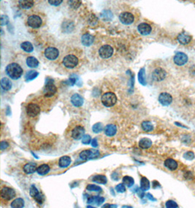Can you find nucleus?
Segmentation results:
<instances>
[{"instance_id": "obj_1", "label": "nucleus", "mask_w": 195, "mask_h": 208, "mask_svg": "<svg viewBox=\"0 0 195 208\" xmlns=\"http://www.w3.org/2000/svg\"><path fill=\"white\" fill-rule=\"evenodd\" d=\"M6 73L12 79L18 80L23 74V69L19 64L16 63H12L7 66Z\"/></svg>"}, {"instance_id": "obj_2", "label": "nucleus", "mask_w": 195, "mask_h": 208, "mask_svg": "<svg viewBox=\"0 0 195 208\" xmlns=\"http://www.w3.org/2000/svg\"><path fill=\"white\" fill-rule=\"evenodd\" d=\"M117 102V97L116 94L113 92H107L103 94L102 97V102L105 107H113Z\"/></svg>"}, {"instance_id": "obj_3", "label": "nucleus", "mask_w": 195, "mask_h": 208, "mask_svg": "<svg viewBox=\"0 0 195 208\" xmlns=\"http://www.w3.org/2000/svg\"><path fill=\"white\" fill-rule=\"evenodd\" d=\"M57 88L53 84V80H46V84L43 88V94L46 97H51L56 93Z\"/></svg>"}, {"instance_id": "obj_4", "label": "nucleus", "mask_w": 195, "mask_h": 208, "mask_svg": "<svg viewBox=\"0 0 195 208\" xmlns=\"http://www.w3.org/2000/svg\"><path fill=\"white\" fill-rule=\"evenodd\" d=\"M100 153L98 150L96 149H88L85 150L80 153V158L83 160H89L93 159L99 157Z\"/></svg>"}, {"instance_id": "obj_5", "label": "nucleus", "mask_w": 195, "mask_h": 208, "mask_svg": "<svg viewBox=\"0 0 195 208\" xmlns=\"http://www.w3.org/2000/svg\"><path fill=\"white\" fill-rule=\"evenodd\" d=\"M63 64L67 68L72 69L78 65V59L74 55H68L64 58Z\"/></svg>"}, {"instance_id": "obj_6", "label": "nucleus", "mask_w": 195, "mask_h": 208, "mask_svg": "<svg viewBox=\"0 0 195 208\" xmlns=\"http://www.w3.org/2000/svg\"><path fill=\"white\" fill-rule=\"evenodd\" d=\"M27 23L28 25L30 27L34 28V29H37V28L41 27L42 24H43V21H42V18L39 15H32L28 18Z\"/></svg>"}, {"instance_id": "obj_7", "label": "nucleus", "mask_w": 195, "mask_h": 208, "mask_svg": "<svg viewBox=\"0 0 195 208\" xmlns=\"http://www.w3.org/2000/svg\"><path fill=\"white\" fill-rule=\"evenodd\" d=\"M15 191L13 188L9 187H4L1 190V197L2 199L6 201H9L15 198Z\"/></svg>"}, {"instance_id": "obj_8", "label": "nucleus", "mask_w": 195, "mask_h": 208, "mask_svg": "<svg viewBox=\"0 0 195 208\" xmlns=\"http://www.w3.org/2000/svg\"><path fill=\"white\" fill-rule=\"evenodd\" d=\"M113 53V48L108 45H104L100 48L99 54L102 59H108Z\"/></svg>"}, {"instance_id": "obj_9", "label": "nucleus", "mask_w": 195, "mask_h": 208, "mask_svg": "<svg viewBox=\"0 0 195 208\" xmlns=\"http://www.w3.org/2000/svg\"><path fill=\"white\" fill-rule=\"evenodd\" d=\"M167 72L161 67L156 68L152 72V78L156 81H161L166 78Z\"/></svg>"}, {"instance_id": "obj_10", "label": "nucleus", "mask_w": 195, "mask_h": 208, "mask_svg": "<svg viewBox=\"0 0 195 208\" xmlns=\"http://www.w3.org/2000/svg\"><path fill=\"white\" fill-rule=\"evenodd\" d=\"M174 62L178 66H183L188 62V56L186 54L182 52H177L174 56Z\"/></svg>"}, {"instance_id": "obj_11", "label": "nucleus", "mask_w": 195, "mask_h": 208, "mask_svg": "<svg viewBox=\"0 0 195 208\" xmlns=\"http://www.w3.org/2000/svg\"><path fill=\"white\" fill-rule=\"evenodd\" d=\"M40 112V107L34 103L29 104L27 107V115L30 117H35Z\"/></svg>"}, {"instance_id": "obj_12", "label": "nucleus", "mask_w": 195, "mask_h": 208, "mask_svg": "<svg viewBox=\"0 0 195 208\" xmlns=\"http://www.w3.org/2000/svg\"><path fill=\"white\" fill-rule=\"evenodd\" d=\"M59 55V50L57 48H53V47H49L45 50V56L49 60H55L56 59L58 58Z\"/></svg>"}, {"instance_id": "obj_13", "label": "nucleus", "mask_w": 195, "mask_h": 208, "mask_svg": "<svg viewBox=\"0 0 195 208\" xmlns=\"http://www.w3.org/2000/svg\"><path fill=\"white\" fill-rule=\"evenodd\" d=\"M119 19L122 24L125 25H129L134 21V15L128 12H124L120 15Z\"/></svg>"}, {"instance_id": "obj_14", "label": "nucleus", "mask_w": 195, "mask_h": 208, "mask_svg": "<svg viewBox=\"0 0 195 208\" xmlns=\"http://www.w3.org/2000/svg\"><path fill=\"white\" fill-rule=\"evenodd\" d=\"M172 97L170 94L163 92L159 96V102L163 106H168L172 103Z\"/></svg>"}, {"instance_id": "obj_15", "label": "nucleus", "mask_w": 195, "mask_h": 208, "mask_svg": "<svg viewBox=\"0 0 195 208\" xmlns=\"http://www.w3.org/2000/svg\"><path fill=\"white\" fill-rule=\"evenodd\" d=\"M85 134V129L82 126H77L73 129L72 132V137L74 139L78 140L83 138Z\"/></svg>"}, {"instance_id": "obj_16", "label": "nucleus", "mask_w": 195, "mask_h": 208, "mask_svg": "<svg viewBox=\"0 0 195 208\" xmlns=\"http://www.w3.org/2000/svg\"><path fill=\"white\" fill-rule=\"evenodd\" d=\"M137 29H138L139 32H140L141 34H142V35H148V34H149L150 33H151V29H152L151 26H150L149 24H146V23H142V24H140V25L138 26V27H137Z\"/></svg>"}, {"instance_id": "obj_17", "label": "nucleus", "mask_w": 195, "mask_h": 208, "mask_svg": "<svg viewBox=\"0 0 195 208\" xmlns=\"http://www.w3.org/2000/svg\"><path fill=\"white\" fill-rule=\"evenodd\" d=\"M94 41V36H92L91 34L86 33V34H84L82 36V44L85 45V46H90V45L93 44Z\"/></svg>"}, {"instance_id": "obj_18", "label": "nucleus", "mask_w": 195, "mask_h": 208, "mask_svg": "<svg viewBox=\"0 0 195 208\" xmlns=\"http://www.w3.org/2000/svg\"><path fill=\"white\" fill-rule=\"evenodd\" d=\"M71 102L75 107H81L83 104V99L80 94H75L71 97Z\"/></svg>"}, {"instance_id": "obj_19", "label": "nucleus", "mask_w": 195, "mask_h": 208, "mask_svg": "<svg viewBox=\"0 0 195 208\" xmlns=\"http://www.w3.org/2000/svg\"><path fill=\"white\" fill-rule=\"evenodd\" d=\"M177 41L181 45L189 44L191 40V37L189 34H186L185 33H180L177 37Z\"/></svg>"}, {"instance_id": "obj_20", "label": "nucleus", "mask_w": 195, "mask_h": 208, "mask_svg": "<svg viewBox=\"0 0 195 208\" xmlns=\"http://www.w3.org/2000/svg\"><path fill=\"white\" fill-rule=\"evenodd\" d=\"M165 166L170 170L174 171L177 169L178 164H177L176 161L172 159V158H168L165 161Z\"/></svg>"}, {"instance_id": "obj_21", "label": "nucleus", "mask_w": 195, "mask_h": 208, "mask_svg": "<svg viewBox=\"0 0 195 208\" xmlns=\"http://www.w3.org/2000/svg\"><path fill=\"white\" fill-rule=\"evenodd\" d=\"M37 164L35 163H28L25 164L24 167V171L26 174H33L37 171Z\"/></svg>"}, {"instance_id": "obj_22", "label": "nucleus", "mask_w": 195, "mask_h": 208, "mask_svg": "<svg viewBox=\"0 0 195 208\" xmlns=\"http://www.w3.org/2000/svg\"><path fill=\"white\" fill-rule=\"evenodd\" d=\"M117 132V128L113 124H108L104 128V133L108 137H113Z\"/></svg>"}, {"instance_id": "obj_23", "label": "nucleus", "mask_w": 195, "mask_h": 208, "mask_svg": "<svg viewBox=\"0 0 195 208\" xmlns=\"http://www.w3.org/2000/svg\"><path fill=\"white\" fill-rule=\"evenodd\" d=\"M71 164V158L67 155L61 157L59 161V165L61 168H66Z\"/></svg>"}, {"instance_id": "obj_24", "label": "nucleus", "mask_w": 195, "mask_h": 208, "mask_svg": "<svg viewBox=\"0 0 195 208\" xmlns=\"http://www.w3.org/2000/svg\"><path fill=\"white\" fill-rule=\"evenodd\" d=\"M87 202H88V204L96 203L99 206L101 205L104 202V198L101 197H97V196H91L88 199Z\"/></svg>"}, {"instance_id": "obj_25", "label": "nucleus", "mask_w": 195, "mask_h": 208, "mask_svg": "<svg viewBox=\"0 0 195 208\" xmlns=\"http://www.w3.org/2000/svg\"><path fill=\"white\" fill-rule=\"evenodd\" d=\"M152 146V141L149 138H142L139 142V146L142 149H148Z\"/></svg>"}, {"instance_id": "obj_26", "label": "nucleus", "mask_w": 195, "mask_h": 208, "mask_svg": "<svg viewBox=\"0 0 195 208\" xmlns=\"http://www.w3.org/2000/svg\"><path fill=\"white\" fill-rule=\"evenodd\" d=\"M50 171V167L48 164H42L39 166L37 169V172L40 175H45V174H48Z\"/></svg>"}, {"instance_id": "obj_27", "label": "nucleus", "mask_w": 195, "mask_h": 208, "mask_svg": "<svg viewBox=\"0 0 195 208\" xmlns=\"http://www.w3.org/2000/svg\"><path fill=\"white\" fill-rule=\"evenodd\" d=\"M1 86L4 90L9 91L12 88V82L7 78H3L1 80Z\"/></svg>"}, {"instance_id": "obj_28", "label": "nucleus", "mask_w": 195, "mask_h": 208, "mask_svg": "<svg viewBox=\"0 0 195 208\" xmlns=\"http://www.w3.org/2000/svg\"><path fill=\"white\" fill-rule=\"evenodd\" d=\"M92 181L95 183H99V184H106L107 182L106 176L102 175V174H97V175L94 176V178H92Z\"/></svg>"}, {"instance_id": "obj_29", "label": "nucleus", "mask_w": 195, "mask_h": 208, "mask_svg": "<svg viewBox=\"0 0 195 208\" xmlns=\"http://www.w3.org/2000/svg\"><path fill=\"white\" fill-rule=\"evenodd\" d=\"M27 64L28 66H29V67L34 68L39 65V62H38V60L36 58L29 56L27 59Z\"/></svg>"}, {"instance_id": "obj_30", "label": "nucleus", "mask_w": 195, "mask_h": 208, "mask_svg": "<svg viewBox=\"0 0 195 208\" xmlns=\"http://www.w3.org/2000/svg\"><path fill=\"white\" fill-rule=\"evenodd\" d=\"M24 207V201L23 199L18 198L13 200L11 203L12 208H23Z\"/></svg>"}, {"instance_id": "obj_31", "label": "nucleus", "mask_w": 195, "mask_h": 208, "mask_svg": "<svg viewBox=\"0 0 195 208\" xmlns=\"http://www.w3.org/2000/svg\"><path fill=\"white\" fill-rule=\"evenodd\" d=\"M138 80L139 82L140 83V84H142V85H145L146 83H146L145 68H142V69H140V70L139 71Z\"/></svg>"}, {"instance_id": "obj_32", "label": "nucleus", "mask_w": 195, "mask_h": 208, "mask_svg": "<svg viewBox=\"0 0 195 208\" xmlns=\"http://www.w3.org/2000/svg\"><path fill=\"white\" fill-rule=\"evenodd\" d=\"M19 5L24 9H29L34 5V1H32V0H21V1H19Z\"/></svg>"}, {"instance_id": "obj_33", "label": "nucleus", "mask_w": 195, "mask_h": 208, "mask_svg": "<svg viewBox=\"0 0 195 208\" xmlns=\"http://www.w3.org/2000/svg\"><path fill=\"white\" fill-rule=\"evenodd\" d=\"M101 18L103 19L104 21H108L112 20L113 18V15L110 10H103L101 13Z\"/></svg>"}, {"instance_id": "obj_34", "label": "nucleus", "mask_w": 195, "mask_h": 208, "mask_svg": "<svg viewBox=\"0 0 195 208\" xmlns=\"http://www.w3.org/2000/svg\"><path fill=\"white\" fill-rule=\"evenodd\" d=\"M140 188L143 191L148 190L150 188V182L145 177H142L140 180Z\"/></svg>"}, {"instance_id": "obj_35", "label": "nucleus", "mask_w": 195, "mask_h": 208, "mask_svg": "<svg viewBox=\"0 0 195 208\" xmlns=\"http://www.w3.org/2000/svg\"><path fill=\"white\" fill-rule=\"evenodd\" d=\"M141 126H142V129H143L145 132H151L154 129V126L153 124L151 123L150 121H148V120H145V121L142 122L141 123Z\"/></svg>"}, {"instance_id": "obj_36", "label": "nucleus", "mask_w": 195, "mask_h": 208, "mask_svg": "<svg viewBox=\"0 0 195 208\" xmlns=\"http://www.w3.org/2000/svg\"><path fill=\"white\" fill-rule=\"evenodd\" d=\"M122 181H123V184L126 185V186L127 187H129V188L132 187L134 185V183H135V181H134V179L132 177H130V176H124V177L123 178Z\"/></svg>"}, {"instance_id": "obj_37", "label": "nucleus", "mask_w": 195, "mask_h": 208, "mask_svg": "<svg viewBox=\"0 0 195 208\" xmlns=\"http://www.w3.org/2000/svg\"><path fill=\"white\" fill-rule=\"evenodd\" d=\"M21 48L23 49L24 51L27 52V53H30V52H32L34 50L33 45L29 42H24V43L21 45Z\"/></svg>"}, {"instance_id": "obj_38", "label": "nucleus", "mask_w": 195, "mask_h": 208, "mask_svg": "<svg viewBox=\"0 0 195 208\" xmlns=\"http://www.w3.org/2000/svg\"><path fill=\"white\" fill-rule=\"evenodd\" d=\"M38 75H39L38 72H37L35 70H30L26 74L25 79L28 80V81H29V80H34V78H36L38 76Z\"/></svg>"}, {"instance_id": "obj_39", "label": "nucleus", "mask_w": 195, "mask_h": 208, "mask_svg": "<svg viewBox=\"0 0 195 208\" xmlns=\"http://www.w3.org/2000/svg\"><path fill=\"white\" fill-rule=\"evenodd\" d=\"M86 190H89V191H96V192H101L102 191V188L100 186H97V185L94 184H88L86 186Z\"/></svg>"}, {"instance_id": "obj_40", "label": "nucleus", "mask_w": 195, "mask_h": 208, "mask_svg": "<svg viewBox=\"0 0 195 208\" xmlns=\"http://www.w3.org/2000/svg\"><path fill=\"white\" fill-rule=\"evenodd\" d=\"M92 130L95 133H100L103 130V126H102V123H97L94 124V126H92Z\"/></svg>"}, {"instance_id": "obj_41", "label": "nucleus", "mask_w": 195, "mask_h": 208, "mask_svg": "<svg viewBox=\"0 0 195 208\" xmlns=\"http://www.w3.org/2000/svg\"><path fill=\"white\" fill-rule=\"evenodd\" d=\"M39 191H38L37 188H36L34 185H32L30 188V195L32 198H35V197L39 194Z\"/></svg>"}, {"instance_id": "obj_42", "label": "nucleus", "mask_w": 195, "mask_h": 208, "mask_svg": "<svg viewBox=\"0 0 195 208\" xmlns=\"http://www.w3.org/2000/svg\"><path fill=\"white\" fill-rule=\"evenodd\" d=\"M165 206H166L167 208H177L178 207V205L175 202L172 200H168V202H166L165 204Z\"/></svg>"}, {"instance_id": "obj_43", "label": "nucleus", "mask_w": 195, "mask_h": 208, "mask_svg": "<svg viewBox=\"0 0 195 208\" xmlns=\"http://www.w3.org/2000/svg\"><path fill=\"white\" fill-rule=\"evenodd\" d=\"M91 142V136L88 135V134H85L82 138V143L84 145H88Z\"/></svg>"}, {"instance_id": "obj_44", "label": "nucleus", "mask_w": 195, "mask_h": 208, "mask_svg": "<svg viewBox=\"0 0 195 208\" xmlns=\"http://www.w3.org/2000/svg\"><path fill=\"white\" fill-rule=\"evenodd\" d=\"M184 157L187 160H193L194 158V153L191 151H187L184 154Z\"/></svg>"}, {"instance_id": "obj_45", "label": "nucleus", "mask_w": 195, "mask_h": 208, "mask_svg": "<svg viewBox=\"0 0 195 208\" xmlns=\"http://www.w3.org/2000/svg\"><path fill=\"white\" fill-rule=\"evenodd\" d=\"M69 5H70L72 8H74V9H77V8H79L81 5V1H69Z\"/></svg>"}, {"instance_id": "obj_46", "label": "nucleus", "mask_w": 195, "mask_h": 208, "mask_svg": "<svg viewBox=\"0 0 195 208\" xmlns=\"http://www.w3.org/2000/svg\"><path fill=\"white\" fill-rule=\"evenodd\" d=\"M116 190H117V192H118V193H123V192L126 191V187H125L123 183H120V184L116 186Z\"/></svg>"}, {"instance_id": "obj_47", "label": "nucleus", "mask_w": 195, "mask_h": 208, "mask_svg": "<svg viewBox=\"0 0 195 208\" xmlns=\"http://www.w3.org/2000/svg\"><path fill=\"white\" fill-rule=\"evenodd\" d=\"M8 22H9V18H8L7 15H2L1 16V26L2 27V26H5V25H7V24H8Z\"/></svg>"}, {"instance_id": "obj_48", "label": "nucleus", "mask_w": 195, "mask_h": 208, "mask_svg": "<svg viewBox=\"0 0 195 208\" xmlns=\"http://www.w3.org/2000/svg\"><path fill=\"white\" fill-rule=\"evenodd\" d=\"M34 199H35L36 202H37L38 204H43V201H44V197H43V196L41 194H39L35 198H34Z\"/></svg>"}, {"instance_id": "obj_49", "label": "nucleus", "mask_w": 195, "mask_h": 208, "mask_svg": "<svg viewBox=\"0 0 195 208\" xmlns=\"http://www.w3.org/2000/svg\"><path fill=\"white\" fill-rule=\"evenodd\" d=\"M48 2H49L51 5H54V6H59V5L62 2V0H53V1H51V0H49V1H48Z\"/></svg>"}, {"instance_id": "obj_50", "label": "nucleus", "mask_w": 195, "mask_h": 208, "mask_svg": "<svg viewBox=\"0 0 195 208\" xmlns=\"http://www.w3.org/2000/svg\"><path fill=\"white\" fill-rule=\"evenodd\" d=\"M8 146H9V144H8V142H6V141H2L1 143H0V147H1L2 151L6 149Z\"/></svg>"}, {"instance_id": "obj_51", "label": "nucleus", "mask_w": 195, "mask_h": 208, "mask_svg": "<svg viewBox=\"0 0 195 208\" xmlns=\"http://www.w3.org/2000/svg\"><path fill=\"white\" fill-rule=\"evenodd\" d=\"M75 83H76V79L75 78H70L69 79L68 81H67V83H68L69 85H75Z\"/></svg>"}, {"instance_id": "obj_52", "label": "nucleus", "mask_w": 195, "mask_h": 208, "mask_svg": "<svg viewBox=\"0 0 195 208\" xmlns=\"http://www.w3.org/2000/svg\"><path fill=\"white\" fill-rule=\"evenodd\" d=\"M91 146L94 148H97L98 146V142H97V138H94V139H92L91 141Z\"/></svg>"}, {"instance_id": "obj_53", "label": "nucleus", "mask_w": 195, "mask_h": 208, "mask_svg": "<svg viewBox=\"0 0 195 208\" xmlns=\"http://www.w3.org/2000/svg\"><path fill=\"white\" fill-rule=\"evenodd\" d=\"M146 197H147V198L149 199H150L151 201H156V199H155L154 197H153V195L151 194H149V193L146 194Z\"/></svg>"}, {"instance_id": "obj_54", "label": "nucleus", "mask_w": 195, "mask_h": 208, "mask_svg": "<svg viewBox=\"0 0 195 208\" xmlns=\"http://www.w3.org/2000/svg\"><path fill=\"white\" fill-rule=\"evenodd\" d=\"M159 186H160V184H159V182L156 181H153V188H158V187H159Z\"/></svg>"}, {"instance_id": "obj_55", "label": "nucleus", "mask_w": 195, "mask_h": 208, "mask_svg": "<svg viewBox=\"0 0 195 208\" xmlns=\"http://www.w3.org/2000/svg\"><path fill=\"white\" fill-rule=\"evenodd\" d=\"M190 73L192 75H195V65L192 66L190 69Z\"/></svg>"}, {"instance_id": "obj_56", "label": "nucleus", "mask_w": 195, "mask_h": 208, "mask_svg": "<svg viewBox=\"0 0 195 208\" xmlns=\"http://www.w3.org/2000/svg\"><path fill=\"white\" fill-rule=\"evenodd\" d=\"M140 190H137V194H138V195H139V197H141V198H142L143 197V196H144V194L142 193V192H140Z\"/></svg>"}, {"instance_id": "obj_57", "label": "nucleus", "mask_w": 195, "mask_h": 208, "mask_svg": "<svg viewBox=\"0 0 195 208\" xmlns=\"http://www.w3.org/2000/svg\"><path fill=\"white\" fill-rule=\"evenodd\" d=\"M110 204H104L103 206H102V208H110Z\"/></svg>"}, {"instance_id": "obj_58", "label": "nucleus", "mask_w": 195, "mask_h": 208, "mask_svg": "<svg viewBox=\"0 0 195 208\" xmlns=\"http://www.w3.org/2000/svg\"><path fill=\"white\" fill-rule=\"evenodd\" d=\"M118 206L116 204H110V208H117Z\"/></svg>"}, {"instance_id": "obj_59", "label": "nucleus", "mask_w": 195, "mask_h": 208, "mask_svg": "<svg viewBox=\"0 0 195 208\" xmlns=\"http://www.w3.org/2000/svg\"><path fill=\"white\" fill-rule=\"evenodd\" d=\"M122 208H132V206H129V205H123L122 206Z\"/></svg>"}, {"instance_id": "obj_60", "label": "nucleus", "mask_w": 195, "mask_h": 208, "mask_svg": "<svg viewBox=\"0 0 195 208\" xmlns=\"http://www.w3.org/2000/svg\"><path fill=\"white\" fill-rule=\"evenodd\" d=\"M87 208H95V207H92V206H90V205H88V207H87Z\"/></svg>"}]
</instances>
